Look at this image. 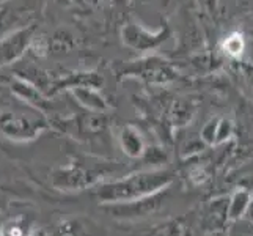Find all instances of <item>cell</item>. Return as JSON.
Masks as SVG:
<instances>
[{"label": "cell", "mask_w": 253, "mask_h": 236, "mask_svg": "<svg viewBox=\"0 0 253 236\" xmlns=\"http://www.w3.org/2000/svg\"><path fill=\"white\" fill-rule=\"evenodd\" d=\"M173 181V173L164 169H151L134 172L126 177L104 181L94 189L96 200L104 205L129 203L164 192Z\"/></svg>", "instance_id": "cell-1"}, {"label": "cell", "mask_w": 253, "mask_h": 236, "mask_svg": "<svg viewBox=\"0 0 253 236\" xmlns=\"http://www.w3.org/2000/svg\"><path fill=\"white\" fill-rule=\"evenodd\" d=\"M112 170L107 169V164L76 159L52 172L50 185L62 192H77L96 186Z\"/></svg>", "instance_id": "cell-2"}, {"label": "cell", "mask_w": 253, "mask_h": 236, "mask_svg": "<svg viewBox=\"0 0 253 236\" xmlns=\"http://www.w3.org/2000/svg\"><path fill=\"white\" fill-rule=\"evenodd\" d=\"M42 117H32L21 112H3L0 115V134L11 142H30L47 129Z\"/></svg>", "instance_id": "cell-3"}, {"label": "cell", "mask_w": 253, "mask_h": 236, "mask_svg": "<svg viewBox=\"0 0 253 236\" xmlns=\"http://www.w3.org/2000/svg\"><path fill=\"white\" fill-rule=\"evenodd\" d=\"M169 37V27H161L159 30H148L137 22H127L121 29V40L125 46L137 52H146L158 47Z\"/></svg>", "instance_id": "cell-4"}, {"label": "cell", "mask_w": 253, "mask_h": 236, "mask_svg": "<svg viewBox=\"0 0 253 236\" xmlns=\"http://www.w3.org/2000/svg\"><path fill=\"white\" fill-rule=\"evenodd\" d=\"M35 37V25L11 32L8 37L0 38V68L14 63L29 49Z\"/></svg>", "instance_id": "cell-5"}, {"label": "cell", "mask_w": 253, "mask_h": 236, "mask_svg": "<svg viewBox=\"0 0 253 236\" xmlns=\"http://www.w3.org/2000/svg\"><path fill=\"white\" fill-rule=\"evenodd\" d=\"M162 200H164V194L162 192H158V194L140 198V200H135V202L107 205L106 208L112 213L113 217H117V219L137 221V219H143V217L158 211L161 203H162Z\"/></svg>", "instance_id": "cell-6"}, {"label": "cell", "mask_w": 253, "mask_h": 236, "mask_svg": "<svg viewBox=\"0 0 253 236\" xmlns=\"http://www.w3.org/2000/svg\"><path fill=\"white\" fill-rule=\"evenodd\" d=\"M125 76H134L140 77L146 82H167L174 77V73L171 68L164 62L162 58L158 57H148L138 62H132L129 66L125 68V71L121 73Z\"/></svg>", "instance_id": "cell-7"}, {"label": "cell", "mask_w": 253, "mask_h": 236, "mask_svg": "<svg viewBox=\"0 0 253 236\" xmlns=\"http://www.w3.org/2000/svg\"><path fill=\"white\" fill-rule=\"evenodd\" d=\"M118 143L121 151H123L130 159H138L145 154L146 143L142 133L134 125H125L120 131Z\"/></svg>", "instance_id": "cell-8"}, {"label": "cell", "mask_w": 253, "mask_h": 236, "mask_svg": "<svg viewBox=\"0 0 253 236\" xmlns=\"http://www.w3.org/2000/svg\"><path fill=\"white\" fill-rule=\"evenodd\" d=\"M11 90L19 96L21 99L32 104L33 107L40 109L41 112L46 110V107L49 106V99L44 96V93H42L37 85H33L30 81H27V79H13Z\"/></svg>", "instance_id": "cell-9"}, {"label": "cell", "mask_w": 253, "mask_h": 236, "mask_svg": "<svg viewBox=\"0 0 253 236\" xmlns=\"http://www.w3.org/2000/svg\"><path fill=\"white\" fill-rule=\"evenodd\" d=\"M73 96L77 99V102L84 106L90 112H106L109 109L107 101L102 98L98 89H91V87H73L69 89Z\"/></svg>", "instance_id": "cell-10"}, {"label": "cell", "mask_w": 253, "mask_h": 236, "mask_svg": "<svg viewBox=\"0 0 253 236\" xmlns=\"http://www.w3.org/2000/svg\"><path fill=\"white\" fill-rule=\"evenodd\" d=\"M184 235V227L176 219H167L156 222L150 227L138 230L132 236H182Z\"/></svg>", "instance_id": "cell-11"}, {"label": "cell", "mask_w": 253, "mask_h": 236, "mask_svg": "<svg viewBox=\"0 0 253 236\" xmlns=\"http://www.w3.org/2000/svg\"><path fill=\"white\" fill-rule=\"evenodd\" d=\"M32 232V221L24 214L10 217L0 224V236H29Z\"/></svg>", "instance_id": "cell-12"}, {"label": "cell", "mask_w": 253, "mask_h": 236, "mask_svg": "<svg viewBox=\"0 0 253 236\" xmlns=\"http://www.w3.org/2000/svg\"><path fill=\"white\" fill-rule=\"evenodd\" d=\"M73 47H74V37L63 29L52 35V38L49 41V52L57 55L68 54Z\"/></svg>", "instance_id": "cell-13"}, {"label": "cell", "mask_w": 253, "mask_h": 236, "mask_svg": "<svg viewBox=\"0 0 253 236\" xmlns=\"http://www.w3.org/2000/svg\"><path fill=\"white\" fill-rule=\"evenodd\" d=\"M54 236H90V235L81 219H77V217H68V219H63L57 225Z\"/></svg>", "instance_id": "cell-14"}, {"label": "cell", "mask_w": 253, "mask_h": 236, "mask_svg": "<svg viewBox=\"0 0 253 236\" xmlns=\"http://www.w3.org/2000/svg\"><path fill=\"white\" fill-rule=\"evenodd\" d=\"M250 205V195L249 192L246 190H239L234 194V197L231 198L230 202V206H228V216L231 217V219H236V217L242 216L244 211L249 208Z\"/></svg>", "instance_id": "cell-15"}, {"label": "cell", "mask_w": 253, "mask_h": 236, "mask_svg": "<svg viewBox=\"0 0 253 236\" xmlns=\"http://www.w3.org/2000/svg\"><path fill=\"white\" fill-rule=\"evenodd\" d=\"M29 236H49L46 230H42V229H37V230H33Z\"/></svg>", "instance_id": "cell-16"}, {"label": "cell", "mask_w": 253, "mask_h": 236, "mask_svg": "<svg viewBox=\"0 0 253 236\" xmlns=\"http://www.w3.org/2000/svg\"><path fill=\"white\" fill-rule=\"evenodd\" d=\"M208 3H209V6H214L215 5V0H208Z\"/></svg>", "instance_id": "cell-17"}]
</instances>
